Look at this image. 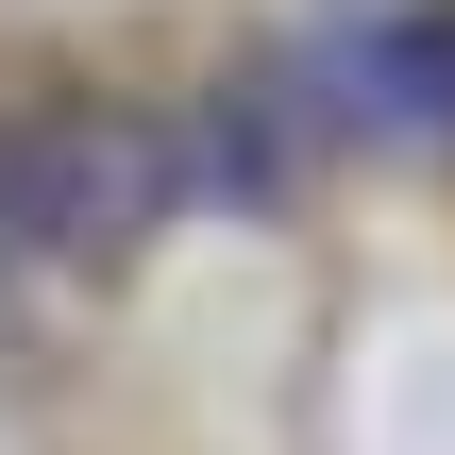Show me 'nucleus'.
Instances as JSON below:
<instances>
[{"label":"nucleus","instance_id":"f03ea898","mask_svg":"<svg viewBox=\"0 0 455 455\" xmlns=\"http://www.w3.org/2000/svg\"><path fill=\"white\" fill-rule=\"evenodd\" d=\"M304 101H321V135H371V152H455V0H371V17H321Z\"/></svg>","mask_w":455,"mask_h":455},{"label":"nucleus","instance_id":"f257e3e1","mask_svg":"<svg viewBox=\"0 0 455 455\" xmlns=\"http://www.w3.org/2000/svg\"><path fill=\"white\" fill-rule=\"evenodd\" d=\"M186 135L152 101H17L0 118V253H135L186 203Z\"/></svg>","mask_w":455,"mask_h":455}]
</instances>
